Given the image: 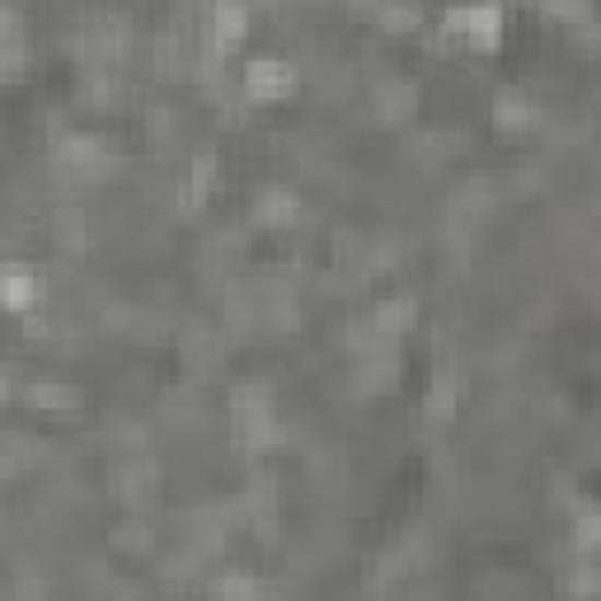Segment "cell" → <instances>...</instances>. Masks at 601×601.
<instances>
[{
    "mask_svg": "<svg viewBox=\"0 0 601 601\" xmlns=\"http://www.w3.org/2000/svg\"><path fill=\"white\" fill-rule=\"evenodd\" d=\"M503 24H508L503 0H470V5H451L441 14V28H447L451 38H466L470 52H498Z\"/></svg>",
    "mask_w": 601,
    "mask_h": 601,
    "instance_id": "obj_1",
    "label": "cell"
},
{
    "mask_svg": "<svg viewBox=\"0 0 601 601\" xmlns=\"http://www.w3.org/2000/svg\"><path fill=\"white\" fill-rule=\"evenodd\" d=\"M240 90L249 104H278L296 90V67L282 57H249L245 61V75H240Z\"/></svg>",
    "mask_w": 601,
    "mask_h": 601,
    "instance_id": "obj_2",
    "label": "cell"
},
{
    "mask_svg": "<svg viewBox=\"0 0 601 601\" xmlns=\"http://www.w3.org/2000/svg\"><path fill=\"white\" fill-rule=\"evenodd\" d=\"M488 118H494V128L503 137H521L527 128H535V118H541V104L531 99L527 90H498L494 99H488Z\"/></svg>",
    "mask_w": 601,
    "mask_h": 601,
    "instance_id": "obj_3",
    "label": "cell"
},
{
    "mask_svg": "<svg viewBox=\"0 0 601 601\" xmlns=\"http://www.w3.org/2000/svg\"><path fill=\"white\" fill-rule=\"evenodd\" d=\"M249 216H255V226H268V231H287L300 221V198L292 193V188L282 184H268L255 193V202H249Z\"/></svg>",
    "mask_w": 601,
    "mask_h": 601,
    "instance_id": "obj_4",
    "label": "cell"
},
{
    "mask_svg": "<svg viewBox=\"0 0 601 601\" xmlns=\"http://www.w3.org/2000/svg\"><path fill=\"white\" fill-rule=\"evenodd\" d=\"M249 38V5L245 0H216L212 5V52L231 57Z\"/></svg>",
    "mask_w": 601,
    "mask_h": 601,
    "instance_id": "obj_5",
    "label": "cell"
},
{
    "mask_svg": "<svg viewBox=\"0 0 601 601\" xmlns=\"http://www.w3.org/2000/svg\"><path fill=\"white\" fill-rule=\"evenodd\" d=\"M216 174H221L216 151H198L193 161H188V179H184V193H179V212H198L202 202L212 198Z\"/></svg>",
    "mask_w": 601,
    "mask_h": 601,
    "instance_id": "obj_6",
    "label": "cell"
},
{
    "mask_svg": "<svg viewBox=\"0 0 601 601\" xmlns=\"http://www.w3.org/2000/svg\"><path fill=\"white\" fill-rule=\"evenodd\" d=\"M235 441H240L245 451H278L282 441H287V428L278 423L273 409H259V414H249V419H235Z\"/></svg>",
    "mask_w": 601,
    "mask_h": 601,
    "instance_id": "obj_7",
    "label": "cell"
},
{
    "mask_svg": "<svg viewBox=\"0 0 601 601\" xmlns=\"http://www.w3.org/2000/svg\"><path fill=\"white\" fill-rule=\"evenodd\" d=\"M414 320H419V300L414 296H386V300H376V310H372V329L381 339H394L400 343L409 329H414Z\"/></svg>",
    "mask_w": 601,
    "mask_h": 601,
    "instance_id": "obj_8",
    "label": "cell"
},
{
    "mask_svg": "<svg viewBox=\"0 0 601 601\" xmlns=\"http://www.w3.org/2000/svg\"><path fill=\"white\" fill-rule=\"evenodd\" d=\"M0 296H5V306L14 315H28V310H38V300H43V278L28 273L24 263H10L5 278H0Z\"/></svg>",
    "mask_w": 601,
    "mask_h": 601,
    "instance_id": "obj_9",
    "label": "cell"
},
{
    "mask_svg": "<svg viewBox=\"0 0 601 601\" xmlns=\"http://www.w3.org/2000/svg\"><path fill=\"white\" fill-rule=\"evenodd\" d=\"M376 114H381V122H409L419 114V85L414 81H381L376 85Z\"/></svg>",
    "mask_w": 601,
    "mask_h": 601,
    "instance_id": "obj_10",
    "label": "cell"
},
{
    "mask_svg": "<svg viewBox=\"0 0 601 601\" xmlns=\"http://www.w3.org/2000/svg\"><path fill=\"white\" fill-rule=\"evenodd\" d=\"M568 545H574V555L592 559L601 555V508L592 498H582L574 508V527H568Z\"/></svg>",
    "mask_w": 601,
    "mask_h": 601,
    "instance_id": "obj_11",
    "label": "cell"
},
{
    "mask_svg": "<svg viewBox=\"0 0 601 601\" xmlns=\"http://www.w3.org/2000/svg\"><path fill=\"white\" fill-rule=\"evenodd\" d=\"M24 404L38 409V414H67V409H81V390L61 381H34L24 390Z\"/></svg>",
    "mask_w": 601,
    "mask_h": 601,
    "instance_id": "obj_12",
    "label": "cell"
},
{
    "mask_svg": "<svg viewBox=\"0 0 601 601\" xmlns=\"http://www.w3.org/2000/svg\"><path fill=\"white\" fill-rule=\"evenodd\" d=\"M372 14H376V28H381V34H419L423 28L419 0H381Z\"/></svg>",
    "mask_w": 601,
    "mask_h": 601,
    "instance_id": "obj_13",
    "label": "cell"
},
{
    "mask_svg": "<svg viewBox=\"0 0 601 601\" xmlns=\"http://www.w3.org/2000/svg\"><path fill=\"white\" fill-rule=\"evenodd\" d=\"M456 400H461V386H456V376H451V372H437L433 386H428V394H423V419H428V423H451Z\"/></svg>",
    "mask_w": 601,
    "mask_h": 601,
    "instance_id": "obj_14",
    "label": "cell"
},
{
    "mask_svg": "<svg viewBox=\"0 0 601 601\" xmlns=\"http://www.w3.org/2000/svg\"><path fill=\"white\" fill-rule=\"evenodd\" d=\"M535 5H541V14L550 24H564V28H578V24L597 20L592 0H535Z\"/></svg>",
    "mask_w": 601,
    "mask_h": 601,
    "instance_id": "obj_15",
    "label": "cell"
},
{
    "mask_svg": "<svg viewBox=\"0 0 601 601\" xmlns=\"http://www.w3.org/2000/svg\"><path fill=\"white\" fill-rule=\"evenodd\" d=\"M259 409H273L268 386H235L231 390V419H249V414H259Z\"/></svg>",
    "mask_w": 601,
    "mask_h": 601,
    "instance_id": "obj_16",
    "label": "cell"
},
{
    "mask_svg": "<svg viewBox=\"0 0 601 601\" xmlns=\"http://www.w3.org/2000/svg\"><path fill=\"white\" fill-rule=\"evenodd\" d=\"M564 588L568 592H601V574L592 564H574L568 568V578H564Z\"/></svg>",
    "mask_w": 601,
    "mask_h": 601,
    "instance_id": "obj_17",
    "label": "cell"
},
{
    "mask_svg": "<svg viewBox=\"0 0 601 601\" xmlns=\"http://www.w3.org/2000/svg\"><path fill=\"white\" fill-rule=\"evenodd\" d=\"M212 592H235V597H255L259 592V578H249V574H221L212 582Z\"/></svg>",
    "mask_w": 601,
    "mask_h": 601,
    "instance_id": "obj_18",
    "label": "cell"
},
{
    "mask_svg": "<svg viewBox=\"0 0 601 601\" xmlns=\"http://www.w3.org/2000/svg\"><path fill=\"white\" fill-rule=\"evenodd\" d=\"M114 545H122V550H146V545H151V531L141 527V521H128V527L114 535Z\"/></svg>",
    "mask_w": 601,
    "mask_h": 601,
    "instance_id": "obj_19",
    "label": "cell"
},
{
    "mask_svg": "<svg viewBox=\"0 0 601 601\" xmlns=\"http://www.w3.org/2000/svg\"><path fill=\"white\" fill-rule=\"evenodd\" d=\"M574 47L578 52H601V20H588L574 28Z\"/></svg>",
    "mask_w": 601,
    "mask_h": 601,
    "instance_id": "obj_20",
    "label": "cell"
}]
</instances>
